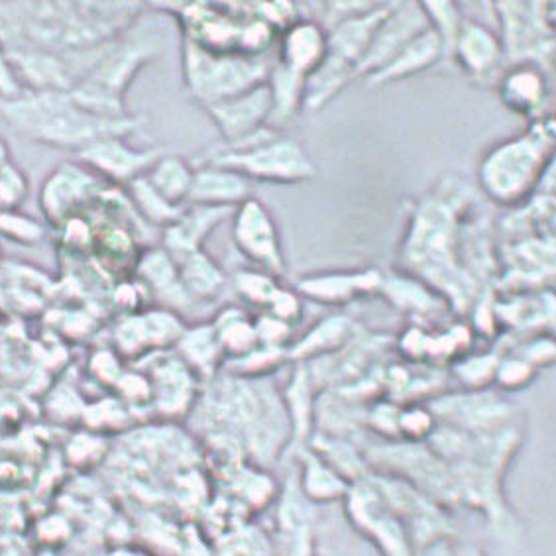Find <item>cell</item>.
<instances>
[{
	"label": "cell",
	"instance_id": "6da1fadb",
	"mask_svg": "<svg viewBox=\"0 0 556 556\" xmlns=\"http://www.w3.org/2000/svg\"><path fill=\"white\" fill-rule=\"evenodd\" d=\"M470 195L463 179H443L439 189L413 206L402 244L403 271L433 289L456 313H468L482 293L460 260V215L470 205Z\"/></svg>",
	"mask_w": 556,
	"mask_h": 556
},
{
	"label": "cell",
	"instance_id": "7a4b0ae2",
	"mask_svg": "<svg viewBox=\"0 0 556 556\" xmlns=\"http://www.w3.org/2000/svg\"><path fill=\"white\" fill-rule=\"evenodd\" d=\"M2 118L11 124L18 135L31 138L41 144L55 146L63 150H77L101 142L106 138H124L132 135L144 118H103L85 111L73 99L72 93L58 91H30L14 101H0Z\"/></svg>",
	"mask_w": 556,
	"mask_h": 556
},
{
	"label": "cell",
	"instance_id": "3957f363",
	"mask_svg": "<svg viewBox=\"0 0 556 556\" xmlns=\"http://www.w3.org/2000/svg\"><path fill=\"white\" fill-rule=\"evenodd\" d=\"M555 123L551 116L531 123L523 135L495 144L478 167V184L494 203L521 206L551 172Z\"/></svg>",
	"mask_w": 556,
	"mask_h": 556
},
{
	"label": "cell",
	"instance_id": "277c9868",
	"mask_svg": "<svg viewBox=\"0 0 556 556\" xmlns=\"http://www.w3.org/2000/svg\"><path fill=\"white\" fill-rule=\"evenodd\" d=\"M208 165L237 172L244 179L271 184H303L317 177V167L299 142L264 126L258 132L213 155Z\"/></svg>",
	"mask_w": 556,
	"mask_h": 556
},
{
	"label": "cell",
	"instance_id": "5b68a950",
	"mask_svg": "<svg viewBox=\"0 0 556 556\" xmlns=\"http://www.w3.org/2000/svg\"><path fill=\"white\" fill-rule=\"evenodd\" d=\"M266 58L242 53L208 52L195 41L184 38V75L189 93L203 106L247 93L260 83L268 81Z\"/></svg>",
	"mask_w": 556,
	"mask_h": 556
},
{
	"label": "cell",
	"instance_id": "8992f818",
	"mask_svg": "<svg viewBox=\"0 0 556 556\" xmlns=\"http://www.w3.org/2000/svg\"><path fill=\"white\" fill-rule=\"evenodd\" d=\"M500 16L504 60L535 63L551 72L555 63V4L553 2H495Z\"/></svg>",
	"mask_w": 556,
	"mask_h": 556
},
{
	"label": "cell",
	"instance_id": "52a82bcc",
	"mask_svg": "<svg viewBox=\"0 0 556 556\" xmlns=\"http://www.w3.org/2000/svg\"><path fill=\"white\" fill-rule=\"evenodd\" d=\"M427 409L434 421L441 419L446 427L470 434H494L514 429V405L500 395L482 392L448 393L433 397Z\"/></svg>",
	"mask_w": 556,
	"mask_h": 556
},
{
	"label": "cell",
	"instance_id": "ba28073f",
	"mask_svg": "<svg viewBox=\"0 0 556 556\" xmlns=\"http://www.w3.org/2000/svg\"><path fill=\"white\" fill-rule=\"evenodd\" d=\"M346 509L358 531L380 546L383 556H413L412 539L402 519L383 502L370 478L352 484L346 494Z\"/></svg>",
	"mask_w": 556,
	"mask_h": 556
},
{
	"label": "cell",
	"instance_id": "9c48e42d",
	"mask_svg": "<svg viewBox=\"0 0 556 556\" xmlns=\"http://www.w3.org/2000/svg\"><path fill=\"white\" fill-rule=\"evenodd\" d=\"M232 237L238 250L254 262L262 271L269 276H281L286 271V260L281 252L279 232L274 217L258 199H247L237 206Z\"/></svg>",
	"mask_w": 556,
	"mask_h": 556
},
{
	"label": "cell",
	"instance_id": "30bf717a",
	"mask_svg": "<svg viewBox=\"0 0 556 556\" xmlns=\"http://www.w3.org/2000/svg\"><path fill=\"white\" fill-rule=\"evenodd\" d=\"M427 28H431V24L422 12L421 2H417V4H413V2L395 4L393 11L390 12V16L383 21V24L376 31L368 52L358 63L356 77H361V75L370 77L374 73L383 70L415 36H419Z\"/></svg>",
	"mask_w": 556,
	"mask_h": 556
},
{
	"label": "cell",
	"instance_id": "8fae6325",
	"mask_svg": "<svg viewBox=\"0 0 556 556\" xmlns=\"http://www.w3.org/2000/svg\"><path fill=\"white\" fill-rule=\"evenodd\" d=\"M555 237H526L509 240L505 250L502 283L517 293L526 289H551L555 279Z\"/></svg>",
	"mask_w": 556,
	"mask_h": 556
},
{
	"label": "cell",
	"instance_id": "7c38bea8",
	"mask_svg": "<svg viewBox=\"0 0 556 556\" xmlns=\"http://www.w3.org/2000/svg\"><path fill=\"white\" fill-rule=\"evenodd\" d=\"M206 114L217 124L218 130L227 144H235L248 136L268 126L274 111V97L269 83H260L247 93L238 94L220 103L205 106Z\"/></svg>",
	"mask_w": 556,
	"mask_h": 556
},
{
	"label": "cell",
	"instance_id": "4fadbf2b",
	"mask_svg": "<svg viewBox=\"0 0 556 556\" xmlns=\"http://www.w3.org/2000/svg\"><path fill=\"white\" fill-rule=\"evenodd\" d=\"M162 155L164 150L160 148L136 150L132 146L126 144L124 138H106L79 152L83 164L93 174H101L111 181L126 186L135 181L136 177L144 176Z\"/></svg>",
	"mask_w": 556,
	"mask_h": 556
},
{
	"label": "cell",
	"instance_id": "5bb4252c",
	"mask_svg": "<svg viewBox=\"0 0 556 556\" xmlns=\"http://www.w3.org/2000/svg\"><path fill=\"white\" fill-rule=\"evenodd\" d=\"M395 4H370L368 9L354 12L332 26L327 34L329 53L342 62L351 63L354 70L358 67L362 58L368 52L371 40L383 21L390 16Z\"/></svg>",
	"mask_w": 556,
	"mask_h": 556
},
{
	"label": "cell",
	"instance_id": "9a60e30c",
	"mask_svg": "<svg viewBox=\"0 0 556 556\" xmlns=\"http://www.w3.org/2000/svg\"><path fill=\"white\" fill-rule=\"evenodd\" d=\"M500 97L514 113L531 118L533 123L545 118L548 103V77L535 63H514L500 79Z\"/></svg>",
	"mask_w": 556,
	"mask_h": 556
},
{
	"label": "cell",
	"instance_id": "2e32d148",
	"mask_svg": "<svg viewBox=\"0 0 556 556\" xmlns=\"http://www.w3.org/2000/svg\"><path fill=\"white\" fill-rule=\"evenodd\" d=\"M451 58L475 81H485L500 70L504 62V50L500 38L488 26L476 21H464Z\"/></svg>",
	"mask_w": 556,
	"mask_h": 556
},
{
	"label": "cell",
	"instance_id": "e0dca14e",
	"mask_svg": "<svg viewBox=\"0 0 556 556\" xmlns=\"http://www.w3.org/2000/svg\"><path fill=\"white\" fill-rule=\"evenodd\" d=\"M381 281L383 276L378 269L317 274L299 279L298 293L325 305H344L352 299L380 291Z\"/></svg>",
	"mask_w": 556,
	"mask_h": 556
},
{
	"label": "cell",
	"instance_id": "ac0fdd59",
	"mask_svg": "<svg viewBox=\"0 0 556 556\" xmlns=\"http://www.w3.org/2000/svg\"><path fill=\"white\" fill-rule=\"evenodd\" d=\"M279 535L288 556H313L315 519L311 502L301 494L298 475L289 476L278 514Z\"/></svg>",
	"mask_w": 556,
	"mask_h": 556
},
{
	"label": "cell",
	"instance_id": "d6986e66",
	"mask_svg": "<svg viewBox=\"0 0 556 556\" xmlns=\"http://www.w3.org/2000/svg\"><path fill=\"white\" fill-rule=\"evenodd\" d=\"M97 186L93 172L87 174L72 164L62 165L41 187L40 205L52 225H62Z\"/></svg>",
	"mask_w": 556,
	"mask_h": 556
},
{
	"label": "cell",
	"instance_id": "ffe728a7",
	"mask_svg": "<svg viewBox=\"0 0 556 556\" xmlns=\"http://www.w3.org/2000/svg\"><path fill=\"white\" fill-rule=\"evenodd\" d=\"M235 208H218V206H191L177 218L174 225L164 228V250L174 260L184 258L193 252H199L205 238L232 215Z\"/></svg>",
	"mask_w": 556,
	"mask_h": 556
},
{
	"label": "cell",
	"instance_id": "44dd1931",
	"mask_svg": "<svg viewBox=\"0 0 556 556\" xmlns=\"http://www.w3.org/2000/svg\"><path fill=\"white\" fill-rule=\"evenodd\" d=\"M281 400L286 405L291 427L289 448L293 453H299L309 444L315 425V386L311 381L307 364L295 362V370L281 393Z\"/></svg>",
	"mask_w": 556,
	"mask_h": 556
},
{
	"label": "cell",
	"instance_id": "7402d4cb",
	"mask_svg": "<svg viewBox=\"0 0 556 556\" xmlns=\"http://www.w3.org/2000/svg\"><path fill=\"white\" fill-rule=\"evenodd\" d=\"M327 31L317 22L298 21L286 28L281 36L278 63L307 77L319 67V63L327 58Z\"/></svg>",
	"mask_w": 556,
	"mask_h": 556
},
{
	"label": "cell",
	"instance_id": "603a6c76",
	"mask_svg": "<svg viewBox=\"0 0 556 556\" xmlns=\"http://www.w3.org/2000/svg\"><path fill=\"white\" fill-rule=\"evenodd\" d=\"M247 199H250L248 179L225 167L205 164L197 169L187 201L195 206L235 208Z\"/></svg>",
	"mask_w": 556,
	"mask_h": 556
},
{
	"label": "cell",
	"instance_id": "cb8c5ba5",
	"mask_svg": "<svg viewBox=\"0 0 556 556\" xmlns=\"http://www.w3.org/2000/svg\"><path fill=\"white\" fill-rule=\"evenodd\" d=\"M186 332L174 313L152 311L140 317H130L116 332L121 351L128 354L146 351V346L174 344Z\"/></svg>",
	"mask_w": 556,
	"mask_h": 556
},
{
	"label": "cell",
	"instance_id": "d4e9b609",
	"mask_svg": "<svg viewBox=\"0 0 556 556\" xmlns=\"http://www.w3.org/2000/svg\"><path fill=\"white\" fill-rule=\"evenodd\" d=\"M439 60H443V41L433 28H427L419 36H415L383 70L370 75L368 85L381 87L388 83L402 81L433 67Z\"/></svg>",
	"mask_w": 556,
	"mask_h": 556
},
{
	"label": "cell",
	"instance_id": "484cf974",
	"mask_svg": "<svg viewBox=\"0 0 556 556\" xmlns=\"http://www.w3.org/2000/svg\"><path fill=\"white\" fill-rule=\"evenodd\" d=\"M295 456L301 463V472L298 475L299 488L311 504H330L346 497L351 484L342 476L337 475L319 454L305 446L295 453Z\"/></svg>",
	"mask_w": 556,
	"mask_h": 556
},
{
	"label": "cell",
	"instance_id": "4316f807",
	"mask_svg": "<svg viewBox=\"0 0 556 556\" xmlns=\"http://www.w3.org/2000/svg\"><path fill=\"white\" fill-rule=\"evenodd\" d=\"M356 77V70L351 63L342 62L339 58L330 55L319 63L315 72L305 77L303 85V109L315 113L337 97V94Z\"/></svg>",
	"mask_w": 556,
	"mask_h": 556
},
{
	"label": "cell",
	"instance_id": "83f0119b",
	"mask_svg": "<svg viewBox=\"0 0 556 556\" xmlns=\"http://www.w3.org/2000/svg\"><path fill=\"white\" fill-rule=\"evenodd\" d=\"M138 276L144 279L146 286L152 289L157 298L167 301L172 307H187L191 303V298L181 286L176 262L164 248L146 252L138 262Z\"/></svg>",
	"mask_w": 556,
	"mask_h": 556
},
{
	"label": "cell",
	"instance_id": "f1b7e54d",
	"mask_svg": "<svg viewBox=\"0 0 556 556\" xmlns=\"http://www.w3.org/2000/svg\"><path fill=\"white\" fill-rule=\"evenodd\" d=\"M354 334V325L346 315H330L309 330L305 339L288 349L289 361L305 362L339 352Z\"/></svg>",
	"mask_w": 556,
	"mask_h": 556
},
{
	"label": "cell",
	"instance_id": "f546056e",
	"mask_svg": "<svg viewBox=\"0 0 556 556\" xmlns=\"http://www.w3.org/2000/svg\"><path fill=\"white\" fill-rule=\"evenodd\" d=\"M378 293H383L397 309L407 311L412 315H433L448 307V303L439 293L407 274L383 278Z\"/></svg>",
	"mask_w": 556,
	"mask_h": 556
},
{
	"label": "cell",
	"instance_id": "4dcf8cb0",
	"mask_svg": "<svg viewBox=\"0 0 556 556\" xmlns=\"http://www.w3.org/2000/svg\"><path fill=\"white\" fill-rule=\"evenodd\" d=\"M174 262H176L177 271H179L181 286L186 289V293L191 298V301L193 299L213 301L223 293L227 278L203 250L193 252V254L184 256V258L174 260Z\"/></svg>",
	"mask_w": 556,
	"mask_h": 556
},
{
	"label": "cell",
	"instance_id": "1f68e13d",
	"mask_svg": "<svg viewBox=\"0 0 556 556\" xmlns=\"http://www.w3.org/2000/svg\"><path fill=\"white\" fill-rule=\"evenodd\" d=\"M313 453L319 454L330 468L342 476L349 484H358L368 480V460L362 456L354 444L349 443L346 439L340 437H330V434L317 433L311 437L309 444Z\"/></svg>",
	"mask_w": 556,
	"mask_h": 556
},
{
	"label": "cell",
	"instance_id": "d6a6232c",
	"mask_svg": "<svg viewBox=\"0 0 556 556\" xmlns=\"http://www.w3.org/2000/svg\"><path fill=\"white\" fill-rule=\"evenodd\" d=\"M193 371L187 368L184 361L165 362L164 366L155 368L154 380L150 386L152 400L165 413H177L187 409L193 397Z\"/></svg>",
	"mask_w": 556,
	"mask_h": 556
},
{
	"label": "cell",
	"instance_id": "836d02e7",
	"mask_svg": "<svg viewBox=\"0 0 556 556\" xmlns=\"http://www.w3.org/2000/svg\"><path fill=\"white\" fill-rule=\"evenodd\" d=\"M193 176V167L179 155H162L144 174L146 181L154 187L155 193L174 206L187 203Z\"/></svg>",
	"mask_w": 556,
	"mask_h": 556
},
{
	"label": "cell",
	"instance_id": "e575fe53",
	"mask_svg": "<svg viewBox=\"0 0 556 556\" xmlns=\"http://www.w3.org/2000/svg\"><path fill=\"white\" fill-rule=\"evenodd\" d=\"M177 351L189 370L205 376H213L225 358L213 325L186 330L177 340Z\"/></svg>",
	"mask_w": 556,
	"mask_h": 556
},
{
	"label": "cell",
	"instance_id": "d590c367",
	"mask_svg": "<svg viewBox=\"0 0 556 556\" xmlns=\"http://www.w3.org/2000/svg\"><path fill=\"white\" fill-rule=\"evenodd\" d=\"M268 83L271 97H274V111L269 116L268 126L274 124V128H276L279 124L289 123L303 109L305 77L291 72L281 63H276L269 70Z\"/></svg>",
	"mask_w": 556,
	"mask_h": 556
},
{
	"label": "cell",
	"instance_id": "8d00e7d4",
	"mask_svg": "<svg viewBox=\"0 0 556 556\" xmlns=\"http://www.w3.org/2000/svg\"><path fill=\"white\" fill-rule=\"evenodd\" d=\"M213 329L217 332L218 344L223 354L230 361L247 356L248 352L258 349V337L254 329V320L248 319L244 311L228 307L218 315Z\"/></svg>",
	"mask_w": 556,
	"mask_h": 556
},
{
	"label": "cell",
	"instance_id": "74e56055",
	"mask_svg": "<svg viewBox=\"0 0 556 556\" xmlns=\"http://www.w3.org/2000/svg\"><path fill=\"white\" fill-rule=\"evenodd\" d=\"M128 189H130V197L135 201L136 208L142 213V217L157 227L167 228L169 225H174L186 211L184 206L169 205L164 197L157 195L154 187L146 181L144 176L136 177L135 181L128 184Z\"/></svg>",
	"mask_w": 556,
	"mask_h": 556
},
{
	"label": "cell",
	"instance_id": "f35d334b",
	"mask_svg": "<svg viewBox=\"0 0 556 556\" xmlns=\"http://www.w3.org/2000/svg\"><path fill=\"white\" fill-rule=\"evenodd\" d=\"M500 358L502 356L497 352L464 356L460 361L454 362L453 374L456 380L463 383L466 392H482L494 383Z\"/></svg>",
	"mask_w": 556,
	"mask_h": 556
},
{
	"label": "cell",
	"instance_id": "ab89813d",
	"mask_svg": "<svg viewBox=\"0 0 556 556\" xmlns=\"http://www.w3.org/2000/svg\"><path fill=\"white\" fill-rule=\"evenodd\" d=\"M422 12L439 38L443 41L444 55H453L454 43L463 28V14L453 2H421Z\"/></svg>",
	"mask_w": 556,
	"mask_h": 556
},
{
	"label": "cell",
	"instance_id": "60d3db41",
	"mask_svg": "<svg viewBox=\"0 0 556 556\" xmlns=\"http://www.w3.org/2000/svg\"><path fill=\"white\" fill-rule=\"evenodd\" d=\"M235 288L238 295L247 299L254 305L260 307H269L274 298L278 295L279 286L274 276H269L266 271H238L235 274Z\"/></svg>",
	"mask_w": 556,
	"mask_h": 556
},
{
	"label": "cell",
	"instance_id": "b9f144b4",
	"mask_svg": "<svg viewBox=\"0 0 556 556\" xmlns=\"http://www.w3.org/2000/svg\"><path fill=\"white\" fill-rule=\"evenodd\" d=\"M28 193V179L24 177L16 165L9 164L0 167V213H12L22 205Z\"/></svg>",
	"mask_w": 556,
	"mask_h": 556
},
{
	"label": "cell",
	"instance_id": "7bdbcfd3",
	"mask_svg": "<svg viewBox=\"0 0 556 556\" xmlns=\"http://www.w3.org/2000/svg\"><path fill=\"white\" fill-rule=\"evenodd\" d=\"M437 421H434L433 413L427 407L419 405H409L400 412V437L409 443H422L425 439H429V434L433 433Z\"/></svg>",
	"mask_w": 556,
	"mask_h": 556
},
{
	"label": "cell",
	"instance_id": "ee69618b",
	"mask_svg": "<svg viewBox=\"0 0 556 556\" xmlns=\"http://www.w3.org/2000/svg\"><path fill=\"white\" fill-rule=\"evenodd\" d=\"M535 368L514 354L509 358H500L494 383L502 390L516 392V390L527 388L531 381L535 380Z\"/></svg>",
	"mask_w": 556,
	"mask_h": 556
},
{
	"label": "cell",
	"instance_id": "f6af8a7d",
	"mask_svg": "<svg viewBox=\"0 0 556 556\" xmlns=\"http://www.w3.org/2000/svg\"><path fill=\"white\" fill-rule=\"evenodd\" d=\"M0 235L16 242L34 244L43 237V228L36 220L21 217L16 211H12V213H0Z\"/></svg>",
	"mask_w": 556,
	"mask_h": 556
},
{
	"label": "cell",
	"instance_id": "bcb514c9",
	"mask_svg": "<svg viewBox=\"0 0 556 556\" xmlns=\"http://www.w3.org/2000/svg\"><path fill=\"white\" fill-rule=\"evenodd\" d=\"M516 356L526 361L527 364H531L535 370L546 368L555 362V340L551 337V332L541 334V337L536 334L533 339L527 340L526 344L519 346Z\"/></svg>",
	"mask_w": 556,
	"mask_h": 556
},
{
	"label": "cell",
	"instance_id": "7dc6e473",
	"mask_svg": "<svg viewBox=\"0 0 556 556\" xmlns=\"http://www.w3.org/2000/svg\"><path fill=\"white\" fill-rule=\"evenodd\" d=\"M400 412L402 407L392 402L376 403L370 412H366V425H370L378 434L386 437H400Z\"/></svg>",
	"mask_w": 556,
	"mask_h": 556
},
{
	"label": "cell",
	"instance_id": "c3c4849f",
	"mask_svg": "<svg viewBox=\"0 0 556 556\" xmlns=\"http://www.w3.org/2000/svg\"><path fill=\"white\" fill-rule=\"evenodd\" d=\"M254 329H256L260 346L286 349V342H288L289 339V330H291L288 323L276 319V317H271V315H262V317L254 320Z\"/></svg>",
	"mask_w": 556,
	"mask_h": 556
},
{
	"label": "cell",
	"instance_id": "681fc988",
	"mask_svg": "<svg viewBox=\"0 0 556 556\" xmlns=\"http://www.w3.org/2000/svg\"><path fill=\"white\" fill-rule=\"evenodd\" d=\"M269 315L276 319L288 323L289 327L293 323H298L301 317V298L295 291H288V289H279L278 295L271 301L268 307Z\"/></svg>",
	"mask_w": 556,
	"mask_h": 556
},
{
	"label": "cell",
	"instance_id": "f907efd6",
	"mask_svg": "<svg viewBox=\"0 0 556 556\" xmlns=\"http://www.w3.org/2000/svg\"><path fill=\"white\" fill-rule=\"evenodd\" d=\"M24 93H26V89H24L18 75L14 72L4 48L0 46V101L9 103V101H14Z\"/></svg>",
	"mask_w": 556,
	"mask_h": 556
},
{
	"label": "cell",
	"instance_id": "816d5d0a",
	"mask_svg": "<svg viewBox=\"0 0 556 556\" xmlns=\"http://www.w3.org/2000/svg\"><path fill=\"white\" fill-rule=\"evenodd\" d=\"M482 247H476L475 242L472 244H468L466 247V252H476V250H480ZM478 264H480V268H484V264H488V266H492V256H484V254H480L478 256Z\"/></svg>",
	"mask_w": 556,
	"mask_h": 556
},
{
	"label": "cell",
	"instance_id": "f5cc1de1",
	"mask_svg": "<svg viewBox=\"0 0 556 556\" xmlns=\"http://www.w3.org/2000/svg\"><path fill=\"white\" fill-rule=\"evenodd\" d=\"M11 162V154H9V146L0 138V167Z\"/></svg>",
	"mask_w": 556,
	"mask_h": 556
},
{
	"label": "cell",
	"instance_id": "db71d44e",
	"mask_svg": "<svg viewBox=\"0 0 556 556\" xmlns=\"http://www.w3.org/2000/svg\"><path fill=\"white\" fill-rule=\"evenodd\" d=\"M458 556H484L475 546H464L463 551H458Z\"/></svg>",
	"mask_w": 556,
	"mask_h": 556
}]
</instances>
